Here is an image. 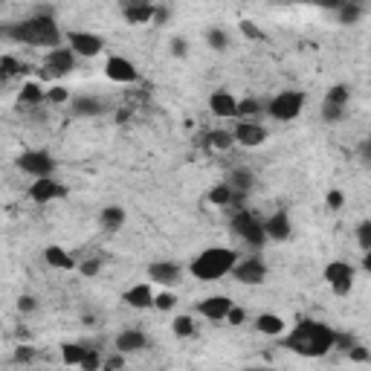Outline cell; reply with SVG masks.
Wrapping results in <instances>:
<instances>
[{
  "label": "cell",
  "instance_id": "obj_1",
  "mask_svg": "<svg viewBox=\"0 0 371 371\" xmlns=\"http://www.w3.org/2000/svg\"><path fill=\"white\" fill-rule=\"evenodd\" d=\"M281 345L302 357H325L337 345V331L316 319H299V325L281 340Z\"/></svg>",
  "mask_w": 371,
  "mask_h": 371
},
{
  "label": "cell",
  "instance_id": "obj_2",
  "mask_svg": "<svg viewBox=\"0 0 371 371\" xmlns=\"http://www.w3.org/2000/svg\"><path fill=\"white\" fill-rule=\"evenodd\" d=\"M235 264H238V253H232L229 246H209V250L194 255L189 273L197 281H220L224 276H232Z\"/></svg>",
  "mask_w": 371,
  "mask_h": 371
},
{
  "label": "cell",
  "instance_id": "obj_3",
  "mask_svg": "<svg viewBox=\"0 0 371 371\" xmlns=\"http://www.w3.org/2000/svg\"><path fill=\"white\" fill-rule=\"evenodd\" d=\"M6 38L18 41V44H29V47H58L61 44V29L58 23L49 15H38V18H27L23 23L6 29Z\"/></svg>",
  "mask_w": 371,
  "mask_h": 371
},
{
  "label": "cell",
  "instance_id": "obj_4",
  "mask_svg": "<svg viewBox=\"0 0 371 371\" xmlns=\"http://www.w3.org/2000/svg\"><path fill=\"white\" fill-rule=\"evenodd\" d=\"M232 229L238 232V238H244L246 244L253 246H261L267 241V229H264V220H258L255 212L250 209H232Z\"/></svg>",
  "mask_w": 371,
  "mask_h": 371
},
{
  "label": "cell",
  "instance_id": "obj_5",
  "mask_svg": "<svg viewBox=\"0 0 371 371\" xmlns=\"http://www.w3.org/2000/svg\"><path fill=\"white\" fill-rule=\"evenodd\" d=\"M305 107V93L299 90H281L267 102V114L276 122H293Z\"/></svg>",
  "mask_w": 371,
  "mask_h": 371
},
{
  "label": "cell",
  "instance_id": "obj_6",
  "mask_svg": "<svg viewBox=\"0 0 371 371\" xmlns=\"http://www.w3.org/2000/svg\"><path fill=\"white\" fill-rule=\"evenodd\" d=\"M76 53L73 47H53L49 53L44 55V64H41V76L44 79H64L76 70Z\"/></svg>",
  "mask_w": 371,
  "mask_h": 371
},
{
  "label": "cell",
  "instance_id": "obj_7",
  "mask_svg": "<svg viewBox=\"0 0 371 371\" xmlns=\"http://www.w3.org/2000/svg\"><path fill=\"white\" fill-rule=\"evenodd\" d=\"M67 47H73V53H76L79 58H93L105 49V38L96 32L73 29V32H67Z\"/></svg>",
  "mask_w": 371,
  "mask_h": 371
},
{
  "label": "cell",
  "instance_id": "obj_8",
  "mask_svg": "<svg viewBox=\"0 0 371 371\" xmlns=\"http://www.w3.org/2000/svg\"><path fill=\"white\" fill-rule=\"evenodd\" d=\"M325 281L337 296H348L354 287V267L348 261H331L325 264Z\"/></svg>",
  "mask_w": 371,
  "mask_h": 371
},
{
  "label": "cell",
  "instance_id": "obj_9",
  "mask_svg": "<svg viewBox=\"0 0 371 371\" xmlns=\"http://www.w3.org/2000/svg\"><path fill=\"white\" fill-rule=\"evenodd\" d=\"M18 168L23 175H32V177H49L55 168V159L47 151H23L18 157Z\"/></svg>",
  "mask_w": 371,
  "mask_h": 371
},
{
  "label": "cell",
  "instance_id": "obj_10",
  "mask_svg": "<svg viewBox=\"0 0 371 371\" xmlns=\"http://www.w3.org/2000/svg\"><path fill=\"white\" fill-rule=\"evenodd\" d=\"M64 194H67V189L58 180H53V175H49V177H35V183L29 186V201L41 203V206L53 203V201H61Z\"/></svg>",
  "mask_w": 371,
  "mask_h": 371
},
{
  "label": "cell",
  "instance_id": "obj_11",
  "mask_svg": "<svg viewBox=\"0 0 371 371\" xmlns=\"http://www.w3.org/2000/svg\"><path fill=\"white\" fill-rule=\"evenodd\" d=\"M232 133H235V142L244 148H258L267 142V128L255 119H238V125H235Z\"/></svg>",
  "mask_w": 371,
  "mask_h": 371
},
{
  "label": "cell",
  "instance_id": "obj_12",
  "mask_svg": "<svg viewBox=\"0 0 371 371\" xmlns=\"http://www.w3.org/2000/svg\"><path fill=\"white\" fill-rule=\"evenodd\" d=\"M232 279L238 284H264L267 281V264L261 258H244L232 267Z\"/></svg>",
  "mask_w": 371,
  "mask_h": 371
},
{
  "label": "cell",
  "instance_id": "obj_13",
  "mask_svg": "<svg viewBox=\"0 0 371 371\" xmlns=\"http://www.w3.org/2000/svg\"><path fill=\"white\" fill-rule=\"evenodd\" d=\"M105 76L116 84H133L140 79V70L133 67L125 55H110L107 64H105Z\"/></svg>",
  "mask_w": 371,
  "mask_h": 371
},
{
  "label": "cell",
  "instance_id": "obj_14",
  "mask_svg": "<svg viewBox=\"0 0 371 371\" xmlns=\"http://www.w3.org/2000/svg\"><path fill=\"white\" fill-rule=\"evenodd\" d=\"M122 15L131 27H140V23H151L154 15H157V6L151 0H125L122 3Z\"/></svg>",
  "mask_w": 371,
  "mask_h": 371
},
{
  "label": "cell",
  "instance_id": "obj_15",
  "mask_svg": "<svg viewBox=\"0 0 371 371\" xmlns=\"http://www.w3.org/2000/svg\"><path fill=\"white\" fill-rule=\"evenodd\" d=\"M148 279L157 281L159 287H175V284L183 279V267L175 261H154L148 267Z\"/></svg>",
  "mask_w": 371,
  "mask_h": 371
},
{
  "label": "cell",
  "instance_id": "obj_16",
  "mask_svg": "<svg viewBox=\"0 0 371 371\" xmlns=\"http://www.w3.org/2000/svg\"><path fill=\"white\" fill-rule=\"evenodd\" d=\"M209 110L220 119H235L238 116V99H235L229 90H215L209 96Z\"/></svg>",
  "mask_w": 371,
  "mask_h": 371
},
{
  "label": "cell",
  "instance_id": "obj_17",
  "mask_svg": "<svg viewBox=\"0 0 371 371\" xmlns=\"http://www.w3.org/2000/svg\"><path fill=\"white\" fill-rule=\"evenodd\" d=\"M197 311L206 319H212V322H220L232 311V299H227V296H206L203 302H197Z\"/></svg>",
  "mask_w": 371,
  "mask_h": 371
},
{
  "label": "cell",
  "instance_id": "obj_18",
  "mask_svg": "<svg viewBox=\"0 0 371 371\" xmlns=\"http://www.w3.org/2000/svg\"><path fill=\"white\" fill-rule=\"evenodd\" d=\"M154 296L157 293L148 287V284H133L131 290L122 293V302L133 307V311H148V307H154Z\"/></svg>",
  "mask_w": 371,
  "mask_h": 371
},
{
  "label": "cell",
  "instance_id": "obj_19",
  "mask_svg": "<svg viewBox=\"0 0 371 371\" xmlns=\"http://www.w3.org/2000/svg\"><path fill=\"white\" fill-rule=\"evenodd\" d=\"M264 229H267V238H270V241H287L290 235H293L290 215L284 212V209H279L273 218H267V220H264Z\"/></svg>",
  "mask_w": 371,
  "mask_h": 371
},
{
  "label": "cell",
  "instance_id": "obj_20",
  "mask_svg": "<svg viewBox=\"0 0 371 371\" xmlns=\"http://www.w3.org/2000/svg\"><path fill=\"white\" fill-rule=\"evenodd\" d=\"M145 348H148V337L137 328H128L116 337V351H122V354H140Z\"/></svg>",
  "mask_w": 371,
  "mask_h": 371
},
{
  "label": "cell",
  "instance_id": "obj_21",
  "mask_svg": "<svg viewBox=\"0 0 371 371\" xmlns=\"http://www.w3.org/2000/svg\"><path fill=\"white\" fill-rule=\"evenodd\" d=\"M284 328H287V322L276 314H258L255 316V331L264 333V337H281Z\"/></svg>",
  "mask_w": 371,
  "mask_h": 371
},
{
  "label": "cell",
  "instance_id": "obj_22",
  "mask_svg": "<svg viewBox=\"0 0 371 371\" xmlns=\"http://www.w3.org/2000/svg\"><path fill=\"white\" fill-rule=\"evenodd\" d=\"M44 261L49 267H55V270H73V267H76L73 255L64 250V246H55V244H49L47 250H44Z\"/></svg>",
  "mask_w": 371,
  "mask_h": 371
},
{
  "label": "cell",
  "instance_id": "obj_23",
  "mask_svg": "<svg viewBox=\"0 0 371 371\" xmlns=\"http://www.w3.org/2000/svg\"><path fill=\"white\" fill-rule=\"evenodd\" d=\"M99 224H102L105 232H116L125 227V209L122 206H105L102 209V218H99Z\"/></svg>",
  "mask_w": 371,
  "mask_h": 371
},
{
  "label": "cell",
  "instance_id": "obj_24",
  "mask_svg": "<svg viewBox=\"0 0 371 371\" xmlns=\"http://www.w3.org/2000/svg\"><path fill=\"white\" fill-rule=\"evenodd\" d=\"M102 102L93 96H79V99H73V114L76 116H99L102 114Z\"/></svg>",
  "mask_w": 371,
  "mask_h": 371
},
{
  "label": "cell",
  "instance_id": "obj_25",
  "mask_svg": "<svg viewBox=\"0 0 371 371\" xmlns=\"http://www.w3.org/2000/svg\"><path fill=\"white\" fill-rule=\"evenodd\" d=\"M84 357H88V348L79 342H64L61 345V360H64L67 366H81Z\"/></svg>",
  "mask_w": 371,
  "mask_h": 371
},
{
  "label": "cell",
  "instance_id": "obj_26",
  "mask_svg": "<svg viewBox=\"0 0 371 371\" xmlns=\"http://www.w3.org/2000/svg\"><path fill=\"white\" fill-rule=\"evenodd\" d=\"M261 110H264V105L258 102V99L246 96V99H241V102H238V116H235V119H258V116H261Z\"/></svg>",
  "mask_w": 371,
  "mask_h": 371
},
{
  "label": "cell",
  "instance_id": "obj_27",
  "mask_svg": "<svg viewBox=\"0 0 371 371\" xmlns=\"http://www.w3.org/2000/svg\"><path fill=\"white\" fill-rule=\"evenodd\" d=\"M47 99V90H41V84H35V81H27L21 88V102L23 105H41Z\"/></svg>",
  "mask_w": 371,
  "mask_h": 371
},
{
  "label": "cell",
  "instance_id": "obj_28",
  "mask_svg": "<svg viewBox=\"0 0 371 371\" xmlns=\"http://www.w3.org/2000/svg\"><path fill=\"white\" fill-rule=\"evenodd\" d=\"M229 186H232L235 192H250L253 186H255V177L246 168H235L232 175H229Z\"/></svg>",
  "mask_w": 371,
  "mask_h": 371
},
{
  "label": "cell",
  "instance_id": "obj_29",
  "mask_svg": "<svg viewBox=\"0 0 371 371\" xmlns=\"http://www.w3.org/2000/svg\"><path fill=\"white\" fill-rule=\"evenodd\" d=\"M209 145L218 148V151H229V148L238 145V142H235L232 131H212V133H209Z\"/></svg>",
  "mask_w": 371,
  "mask_h": 371
},
{
  "label": "cell",
  "instance_id": "obj_30",
  "mask_svg": "<svg viewBox=\"0 0 371 371\" xmlns=\"http://www.w3.org/2000/svg\"><path fill=\"white\" fill-rule=\"evenodd\" d=\"M348 96H351V90H348V84H333V88L325 93V102L328 105H340V107H348Z\"/></svg>",
  "mask_w": 371,
  "mask_h": 371
},
{
  "label": "cell",
  "instance_id": "obj_31",
  "mask_svg": "<svg viewBox=\"0 0 371 371\" xmlns=\"http://www.w3.org/2000/svg\"><path fill=\"white\" fill-rule=\"evenodd\" d=\"M360 15H363V9H360V3H357V0H351V3H345V6L337 9L340 23H357V21H360Z\"/></svg>",
  "mask_w": 371,
  "mask_h": 371
},
{
  "label": "cell",
  "instance_id": "obj_32",
  "mask_svg": "<svg viewBox=\"0 0 371 371\" xmlns=\"http://www.w3.org/2000/svg\"><path fill=\"white\" fill-rule=\"evenodd\" d=\"M175 305H177V296L171 293L168 287H163V290L154 296V307H157V311H175Z\"/></svg>",
  "mask_w": 371,
  "mask_h": 371
},
{
  "label": "cell",
  "instance_id": "obj_33",
  "mask_svg": "<svg viewBox=\"0 0 371 371\" xmlns=\"http://www.w3.org/2000/svg\"><path fill=\"white\" fill-rule=\"evenodd\" d=\"M206 41H209V47H212V49H218V53H224V49L229 47L227 32H224V29H218V27H212V29L206 32Z\"/></svg>",
  "mask_w": 371,
  "mask_h": 371
},
{
  "label": "cell",
  "instance_id": "obj_34",
  "mask_svg": "<svg viewBox=\"0 0 371 371\" xmlns=\"http://www.w3.org/2000/svg\"><path fill=\"white\" fill-rule=\"evenodd\" d=\"M171 331H175V337H192L194 333V319L192 316H177L175 322H171Z\"/></svg>",
  "mask_w": 371,
  "mask_h": 371
},
{
  "label": "cell",
  "instance_id": "obj_35",
  "mask_svg": "<svg viewBox=\"0 0 371 371\" xmlns=\"http://www.w3.org/2000/svg\"><path fill=\"white\" fill-rule=\"evenodd\" d=\"M47 102L64 105V102H70V90H67V88H61V84H53V88L47 90Z\"/></svg>",
  "mask_w": 371,
  "mask_h": 371
},
{
  "label": "cell",
  "instance_id": "obj_36",
  "mask_svg": "<svg viewBox=\"0 0 371 371\" xmlns=\"http://www.w3.org/2000/svg\"><path fill=\"white\" fill-rule=\"evenodd\" d=\"M357 244H360V250H371V220H363L360 227H357Z\"/></svg>",
  "mask_w": 371,
  "mask_h": 371
},
{
  "label": "cell",
  "instance_id": "obj_37",
  "mask_svg": "<svg viewBox=\"0 0 371 371\" xmlns=\"http://www.w3.org/2000/svg\"><path fill=\"white\" fill-rule=\"evenodd\" d=\"M238 29L244 32V38H250V41H264V32L258 29L253 21H241V23H238Z\"/></svg>",
  "mask_w": 371,
  "mask_h": 371
},
{
  "label": "cell",
  "instance_id": "obj_38",
  "mask_svg": "<svg viewBox=\"0 0 371 371\" xmlns=\"http://www.w3.org/2000/svg\"><path fill=\"white\" fill-rule=\"evenodd\" d=\"M0 70H3V76L9 79V76H15V73L21 70V61H18L15 55H9V53H6L3 58H0Z\"/></svg>",
  "mask_w": 371,
  "mask_h": 371
},
{
  "label": "cell",
  "instance_id": "obj_39",
  "mask_svg": "<svg viewBox=\"0 0 371 371\" xmlns=\"http://www.w3.org/2000/svg\"><path fill=\"white\" fill-rule=\"evenodd\" d=\"M342 114H345V107L322 102V116H325V122H340V119H342Z\"/></svg>",
  "mask_w": 371,
  "mask_h": 371
},
{
  "label": "cell",
  "instance_id": "obj_40",
  "mask_svg": "<svg viewBox=\"0 0 371 371\" xmlns=\"http://www.w3.org/2000/svg\"><path fill=\"white\" fill-rule=\"evenodd\" d=\"M105 363L102 360H99V354L93 351V348H88V357H84V363H81V368L84 371H96V368H102Z\"/></svg>",
  "mask_w": 371,
  "mask_h": 371
},
{
  "label": "cell",
  "instance_id": "obj_41",
  "mask_svg": "<svg viewBox=\"0 0 371 371\" xmlns=\"http://www.w3.org/2000/svg\"><path fill=\"white\" fill-rule=\"evenodd\" d=\"M32 360H35V348H29V345H21L15 351V363H32Z\"/></svg>",
  "mask_w": 371,
  "mask_h": 371
},
{
  "label": "cell",
  "instance_id": "obj_42",
  "mask_svg": "<svg viewBox=\"0 0 371 371\" xmlns=\"http://www.w3.org/2000/svg\"><path fill=\"white\" fill-rule=\"evenodd\" d=\"M79 270H81V276H88V279H90V276H96L99 270H102V261H96V258H90V261H84Z\"/></svg>",
  "mask_w": 371,
  "mask_h": 371
},
{
  "label": "cell",
  "instance_id": "obj_43",
  "mask_svg": "<svg viewBox=\"0 0 371 371\" xmlns=\"http://www.w3.org/2000/svg\"><path fill=\"white\" fill-rule=\"evenodd\" d=\"M244 319H246V314L241 311V307L232 305V311L227 314V322H229V325H244Z\"/></svg>",
  "mask_w": 371,
  "mask_h": 371
},
{
  "label": "cell",
  "instance_id": "obj_44",
  "mask_svg": "<svg viewBox=\"0 0 371 371\" xmlns=\"http://www.w3.org/2000/svg\"><path fill=\"white\" fill-rule=\"evenodd\" d=\"M325 201H328V206H331V209H342L345 197H342V192H337V189H333V192H328V197H325Z\"/></svg>",
  "mask_w": 371,
  "mask_h": 371
},
{
  "label": "cell",
  "instance_id": "obj_45",
  "mask_svg": "<svg viewBox=\"0 0 371 371\" xmlns=\"http://www.w3.org/2000/svg\"><path fill=\"white\" fill-rule=\"evenodd\" d=\"M333 348H340V351L348 354V351L354 348V340H351V337H345V333H337V345H333Z\"/></svg>",
  "mask_w": 371,
  "mask_h": 371
},
{
  "label": "cell",
  "instance_id": "obj_46",
  "mask_svg": "<svg viewBox=\"0 0 371 371\" xmlns=\"http://www.w3.org/2000/svg\"><path fill=\"white\" fill-rule=\"evenodd\" d=\"M18 311H21V314L35 311V299H32V296H21V299H18Z\"/></svg>",
  "mask_w": 371,
  "mask_h": 371
},
{
  "label": "cell",
  "instance_id": "obj_47",
  "mask_svg": "<svg viewBox=\"0 0 371 371\" xmlns=\"http://www.w3.org/2000/svg\"><path fill=\"white\" fill-rule=\"evenodd\" d=\"M171 53H175V55H186V53H189V44H186L183 38H175V41H171Z\"/></svg>",
  "mask_w": 371,
  "mask_h": 371
},
{
  "label": "cell",
  "instance_id": "obj_48",
  "mask_svg": "<svg viewBox=\"0 0 371 371\" xmlns=\"http://www.w3.org/2000/svg\"><path fill=\"white\" fill-rule=\"evenodd\" d=\"M122 366H125V360H122V351H116L114 357H110V360H105L102 368H122Z\"/></svg>",
  "mask_w": 371,
  "mask_h": 371
},
{
  "label": "cell",
  "instance_id": "obj_49",
  "mask_svg": "<svg viewBox=\"0 0 371 371\" xmlns=\"http://www.w3.org/2000/svg\"><path fill=\"white\" fill-rule=\"evenodd\" d=\"M345 3H351V0H319V6H325V9H333V12H337L340 6H345Z\"/></svg>",
  "mask_w": 371,
  "mask_h": 371
},
{
  "label": "cell",
  "instance_id": "obj_50",
  "mask_svg": "<svg viewBox=\"0 0 371 371\" xmlns=\"http://www.w3.org/2000/svg\"><path fill=\"white\" fill-rule=\"evenodd\" d=\"M348 357H351V360H357V363H363V360H368V354H366L363 348H357V345H354V348L348 351Z\"/></svg>",
  "mask_w": 371,
  "mask_h": 371
},
{
  "label": "cell",
  "instance_id": "obj_51",
  "mask_svg": "<svg viewBox=\"0 0 371 371\" xmlns=\"http://www.w3.org/2000/svg\"><path fill=\"white\" fill-rule=\"evenodd\" d=\"M360 154H363V157L368 159V163H371V137H368V140L360 145Z\"/></svg>",
  "mask_w": 371,
  "mask_h": 371
},
{
  "label": "cell",
  "instance_id": "obj_52",
  "mask_svg": "<svg viewBox=\"0 0 371 371\" xmlns=\"http://www.w3.org/2000/svg\"><path fill=\"white\" fill-rule=\"evenodd\" d=\"M363 270L371 273V250H366V255H363Z\"/></svg>",
  "mask_w": 371,
  "mask_h": 371
},
{
  "label": "cell",
  "instance_id": "obj_53",
  "mask_svg": "<svg viewBox=\"0 0 371 371\" xmlns=\"http://www.w3.org/2000/svg\"><path fill=\"white\" fill-rule=\"evenodd\" d=\"M302 3H314V0H302Z\"/></svg>",
  "mask_w": 371,
  "mask_h": 371
}]
</instances>
